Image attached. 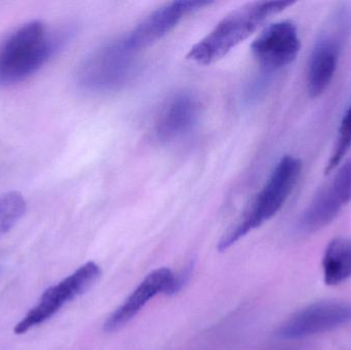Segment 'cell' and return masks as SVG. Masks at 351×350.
I'll return each instance as SVG.
<instances>
[{"label":"cell","mask_w":351,"mask_h":350,"mask_svg":"<svg viewBox=\"0 0 351 350\" xmlns=\"http://www.w3.org/2000/svg\"><path fill=\"white\" fill-rule=\"evenodd\" d=\"M351 147V106L346 111L338 133L337 142L334 146L329 162L326 166V174H330L334 168L339 166L344 156L348 154Z\"/></svg>","instance_id":"9a60e30c"},{"label":"cell","mask_w":351,"mask_h":350,"mask_svg":"<svg viewBox=\"0 0 351 350\" xmlns=\"http://www.w3.org/2000/svg\"><path fill=\"white\" fill-rule=\"evenodd\" d=\"M176 275L168 267L156 269L150 273L125 301L117 308L104 324L106 332H114L133 320L142 308L158 294H176Z\"/></svg>","instance_id":"8fae6325"},{"label":"cell","mask_w":351,"mask_h":350,"mask_svg":"<svg viewBox=\"0 0 351 350\" xmlns=\"http://www.w3.org/2000/svg\"><path fill=\"white\" fill-rule=\"evenodd\" d=\"M336 28L322 34L309 57L307 67V90L313 98L321 96L331 84L337 68L346 32V21L338 18Z\"/></svg>","instance_id":"30bf717a"},{"label":"cell","mask_w":351,"mask_h":350,"mask_svg":"<svg viewBox=\"0 0 351 350\" xmlns=\"http://www.w3.org/2000/svg\"><path fill=\"white\" fill-rule=\"evenodd\" d=\"M293 4L294 2L291 1H256L237 8L190 49L187 59L198 65H210L219 61L272 16Z\"/></svg>","instance_id":"6da1fadb"},{"label":"cell","mask_w":351,"mask_h":350,"mask_svg":"<svg viewBox=\"0 0 351 350\" xmlns=\"http://www.w3.org/2000/svg\"><path fill=\"white\" fill-rule=\"evenodd\" d=\"M136 69V53L121 38L103 45L86 57L76 72V82L90 92H114L131 82Z\"/></svg>","instance_id":"277c9868"},{"label":"cell","mask_w":351,"mask_h":350,"mask_svg":"<svg viewBox=\"0 0 351 350\" xmlns=\"http://www.w3.org/2000/svg\"><path fill=\"white\" fill-rule=\"evenodd\" d=\"M60 38L34 20L12 31L0 43V86H12L36 73L57 51Z\"/></svg>","instance_id":"7a4b0ae2"},{"label":"cell","mask_w":351,"mask_h":350,"mask_svg":"<svg viewBox=\"0 0 351 350\" xmlns=\"http://www.w3.org/2000/svg\"><path fill=\"white\" fill-rule=\"evenodd\" d=\"M101 268L97 263L90 261L76 269L63 281L49 288L39 299L38 303L31 308L26 316L16 325L14 332L25 334L31 329L43 325L53 318L68 302L88 291L100 277Z\"/></svg>","instance_id":"5b68a950"},{"label":"cell","mask_w":351,"mask_h":350,"mask_svg":"<svg viewBox=\"0 0 351 350\" xmlns=\"http://www.w3.org/2000/svg\"><path fill=\"white\" fill-rule=\"evenodd\" d=\"M302 170V162L292 155H285L256 195L239 221L227 230L219 240V252H225L247 236L252 230L263 225L276 215L294 190Z\"/></svg>","instance_id":"3957f363"},{"label":"cell","mask_w":351,"mask_h":350,"mask_svg":"<svg viewBox=\"0 0 351 350\" xmlns=\"http://www.w3.org/2000/svg\"><path fill=\"white\" fill-rule=\"evenodd\" d=\"M351 201V158L333 180L319 191L299 222L303 232L313 234L329 225Z\"/></svg>","instance_id":"8992f818"},{"label":"cell","mask_w":351,"mask_h":350,"mask_svg":"<svg viewBox=\"0 0 351 350\" xmlns=\"http://www.w3.org/2000/svg\"><path fill=\"white\" fill-rule=\"evenodd\" d=\"M199 103L193 95L180 92L167 101L156 117L154 133L160 142L169 143L189 133L197 123Z\"/></svg>","instance_id":"7c38bea8"},{"label":"cell","mask_w":351,"mask_h":350,"mask_svg":"<svg viewBox=\"0 0 351 350\" xmlns=\"http://www.w3.org/2000/svg\"><path fill=\"white\" fill-rule=\"evenodd\" d=\"M351 323V303L324 301L295 314L278 329L282 339H300L334 330Z\"/></svg>","instance_id":"52a82bcc"},{"label":"cell","mask_w":351,"mask_h":350,"mask_svg":"<svg viewBox=\"0 0 351 350\" xmlns=\"http://www.w3.org/2000/svg\"><path fill=\"white\" fill-rule=\"evenodd\" d=\"M26 208L24 197L16 191L0 197V238L22 219L26 213Z\"/></svg>","instance_id":"5bb4252c"},{"label":"cell","mask_w":351,"mask_h":350,"mask_svg":"<svg viewBox=\"0 0 351 350\" xmlns=\"http://www.w3.org/2000/svg\"><path fill=\"white\" fill-rule=\"evenodd\" d=\"M326 285L337 286L351 277V238H338L328 245L323 258Z\"/></svg>","instance_id":"4fadbf2b"},{"label":"cell","mask_w":351,"mask_h":350,"mask_svg":"<svg viewBox=\"0 0 351 350\" xmlns=\"http://www.w3.org/2000/svg\"><path fill=\"white\" fill-rule=\"evenodd\" d=\"M210 1H173L165 4L142 20L123 40L127 47L137 53L168 35L187 14L210 5Z\"/></svg>","instance_id":"ba28073f"},{"label":"cell","mask_w":351,"mask_h":350,"mask_svg":"<svg viewBox=\"0 0 351 350\" xmlns=\"http://www.w3.org/2000/svg\"><path fill=\"white\" fill-rule=\"evenodd\" d=\"M298 31L291 21H280L266 27L252 43V53L265 71L290 65L300 51Z\"/></svg>","instance_id":"9c48e42d"}]
</instances>
